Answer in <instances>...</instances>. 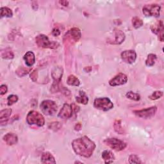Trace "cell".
I'll use <instances>...</instances> for the list:
<instances>
[{"mask_svg":"<svg viewBox=\"0 0 164 164\" xmlns=\"http://www.w3.org/2000/svg\"><path fill=\"white\" fill-rule=\"evenodd\" d=\"M13 16V12L12 10L8 7H2L1 8V17H11Z\"/></svg>","mask_w":164,"mask_h":164,"instance_id":"obj_23","label":"cell"},{"mask_svg":"<svg viewBox=\"0 0 164 164\" xmlns=\"http://www.w3.org/2000/svg\"><path fill=\"white\" fill-rule=\"evenodd\" d=\"M59 3L60 4H61L62 5H63L64 7H67L69 5V2L67 1H60Z\"/></svg>","mask_w":164,"mask_h":164,"instance_id":"obj_39","label":"cell"},{"mask_svg":"<svg viewBox=\"0 0 164 164\" xmlns=\"http://www.w3.org/2000/svg\"><path fill=\"white\" fill-rule=\"evenodd\" d=\"M115 32H116L115 34L116 36H115V41L114 43L116 44H120L125 40V35L121 30H116Z\"/></svg>","mask_w":164,"mask_h":164,"instance_id":"obj_19","label":"cell"},{"mask_svg":"<svg viewBox=\"0 0 164 164\" xmlns=\"http://www.w3.org/2000/svg\"><path fill=\"white\" fill-rule=\"evenodd\" d=\"M163 96V92L162 91H155L153 93L149 96V99L151 100H156L159 98H160Z\"/></svg>","mask_w":164,"mask_h":164,"instance_id":"obj_29","label":"cell"},{"mask_svg":"<svg viewBox=\"0 0 164 164\" xmlns=\"http://www.w3.org/2000/svg\"><path fill=\"white\" fill-rule=\"evenodd\" d=\"M52 34L55 37H57V36L60 35V30L58 28H54L52 31Z\"/></svg>","mask_w":164,"mask_h":164,"instance_id":"obj_34","label":"cell"},{"mask_svg":"<svg viewBox=\"0 0 164 164\" xmlns=\"http://www.w3.org/2000/svg\"><path fill=\"white\" fill-rule=\"evenodd\" d=\"M2 56L3 58L12 59L14 57V55L12 51V50H10V49H6L5 51H2Z\"/></svg>","mask_w":164,"mask_h":164,"instance_id":"obj_27","label":"cell"},{"mask_svg":"<svg viewBox=\"0 0 164 164\" xmlns=\"http://www.w3.org/2000/svg\"><path fill=\"white\" fill-rule=\"evenodd\" d=\"M35 42L37 46L43 48L56 49L59 46V44L55 41H50L49 38L43 34H40L35 38Z\"/></svg>","mask_w":164,"mask_h":164,"instance_id":"obj_3","label":"cell"},{"mask_svg":"<svg viewBox=\"0 0 164 164\" xmlns=\"http://www.w3.org/2000/svg\"><path fill=\"white\" fill-rule=\"evenodd\" d=\"M76 100L78 103L83 105H87L89 102V98L84 91H80L79 96L76 98Z\"/></svg>","mask_w":164,"mask_h":164,"instance_id":"obj_20","label":"cell"},{"mask_svg":"<svg viewBox=\"0 0 164 164\" xmlns=\"http://www.w3.org/2000/svg\"><path fill=\"white\" fill-rule=\"evenodd\" d=\"M3 140L6 142L7 144L12 146L17 142V136L13 133H8L3 137Z\"/></svg>","mask_w":164,"mask_h":164,"instance_id":"obj_15","label":"cell"},{"mask_svg":"<svg viewBox=\"0 0 164 164\" xmlns=\"http://www.w3.org/2000/svg\"><path fill=\"white\" fill-rule=\"evenodd\" d=\"M81 122H78L77 123V124L75 125V130H76V131H80L81 129Z\"/></svg>","mask_w":164,"mask_h":164,"instance_id":"obj_38","label":"cell"},{"mask_svg":"<svg viewBox=\"0 0 164 164\" xmlns=\"http://www.w3.org/2000/svg\"><path fill=\"white\" fill-rule=\"evenodd\" d=\"M18 71H20V73L19 75H18L19 76H21V73H23L24 75H26V74L28 73V70H27V69H25V68H23V71H22V67L19 68V69H18Z\"/></svg>","mask_w":164,"mask_h":164,"instance_id":"obj_35","label":"cell"},{"mask_svg":"<svg viewBox=\"0 0 164 164\" xmlns=\"http://www.w3.org/2000/svg\"><path fill=\"white\" fill-rule=\"evenodd\" d=\"M72 146L77 155L85 158L90 157L96 148L95 143L87 136L74 140Z\"/></svg>","mask_w":164,"mask_h":164,"instance_id":"obj_1","label":"cell"},{"mask_svg":"<svg viewBox=\"0 0 164 164\" xmlns=\"http://www.w3.org/2000/svg\"><path fill=\"white\" fill-rule=\"evenodd\" d=\"M114 127L115 131L117 133H119V134H124L125 133V130L121 126V121L120 120H117L115 121Z\"/></svg>","mask_w":164,"mask_h":164,"instance_id":"obj_25","label":"cell"},{"mask_svg":"<svg viewBox=\"0 0 164 164\" xmlns=\"http://www.w3.org/2000/svg\"><path fill=\"white\" fill-rule=\"evenodd\" d=\"M67 83L69 85L76 86V87L79 86L80 84V80L75 75L69 76V77L67 78Z\"/></svg>","mask_w":164,"mask_h":164,"instance_id":"obj_21","label":"cell"},{"mask_svg":"<svg viewBox=\"0 0 164 164\" xmlns=\"http://www.w3.org/2000/svg\"><path fill=\"white\" fill-rule=\"evenodd\" d=\"M30 78L33 80V81H36L37 80V71H34L33 73L30 75Z\"/></svg>","mask_w":164,"mask_h":164,"instance_id":"obj_36","label":"cell"},{"mask_svg":"<svg viewBox=\"0 0 164 164\" xmlns=\"http://www.w3.org/2000/svg\"><path fill=\"white\" fill-rule=\"evenodd\" d=\"M104 142L107 146H108L111 149H114L116 151H120L123 149H125L126 147V144L117 139L116 138H108L104 140Z\"/></svg>","mask_w":164,"mask_h":164,"instance_id":"obj_6","label":"cell"},{"mask_svg":"<svg viewBox=\"0 0 164 164\" xmlns=\"http://www.w3.org/2000/svg\"><path fill=\"white\" fill-rule=\"evenodd\" d=\"M127 81H128V77L126 75L123 73H119L114 78H113L109 81V84L110 86L115 87V86L124 85Z\"/></svg>","mask_w":164,"mask_h":164,"instance_id":"obj_10","label":"cell"},{"mask_svg":"<svg viewBox=\"0 0 164 164\" xmlns=\"http://www.w3.org/2000/svg\"><path fill=\"white\" fill-rule=\"evenodd\" d=\"M60 126H61V125L60 124V122H53L49 123L48 127H49V129L57 131V130L60 129Z\"/></svg>","mask_w":164,"mask_h":164,"instance_id":"obj_32","label":"cell"},{"mask_svg":"<svg viewBox=\"0 0 164 164\" xmlns=\"http://www.w3.org/2000/svg\"><path fill=\"white\" fill-rule=\"evenodd\" d=\"M121 58L126 63L132 64L137 58V54L135 51L133 50H126L122 52Z\"/></svg>","mask_w":164,"mask_h":164,"instance_id":"obj_11","label":"cell"},{"mask_svg":"<svg viewBox=\"0 0 164 164\" xmlns=\"http://www.w3.org/2000/svg\"><path fill=\"white\" fill-rule=\"evenodd\" d=\"M11 113H12V109L10 108L2 110L0 112V119H1V121L5 119V121H7L8 119V117L10 116V115H11Z\"/></svg>","mask_w":164,"mask_h":164,"instance_id":"obj_22","label":"cell"},{"mask_svg":"<svg viewBox=\"0 0 164 164\" xmlns=\"http://www.w3.org/2000/svg\"><path fill=\"white\" fill-rule=\"evenodd\" d=\"M71 107H72V109H73V111H74L75 112H78L79 110H80V107L78 106H77L76 104L73 103V105H71Z\"/></svg>","mask_w":164,"mask_h":164,"instance_id":"obj_37","label":"cell"},{"mask_svg":"<svg viewBox=\"0 0 164 164\" xmlns=\"http://www.w3.org/2000/svg\"><path fill=\"white\" fill-rule=\"evenodd\" d=\"M157 111V107H151L148 108L142 109L140 110H135L133 111V113L139 117L148 119L155 116Z\"/></svg>","mask_w":164,"mask_h":164,"instance_id":"obj_9","label":"cell"},{"mask_svg":"<svg viewBox=\"0 0 164 164\" xmlns=\"http://www.w3.org/2000/svg\"><path fill=\"white\" fill-rule=\"evenodd\" d=\"M94 106L96 108L102 111H108L114 107L113 102L108 98H96L94 102Z\"/></svg>","mask_w":164,"mask_h":164,"instance_id":"obj_5","label":"cell"},{"mask_svg":"<svg viewBox=\"0 0 164 164\" xmlns=\"http://www.w3.org/2000/svg\"><path fill=\"white\" fill-rule=\"evenodd\" d=\"M41 162L43 163H56L54 157L49 152L43 153L41 156Z\"/></svg>","mask_w":164,"mask_h":164,"instance_id":"obj_17","label":"cell"},{"mask_svg":"<svg viewBox=\"0 0 164 164\" xmlns=\"http://www.w3.org/2000/svg\"><path fill=\"white\" fill-rule=\"evenodd\" d=\"M132 25L135 28H139L143 25L142 20L137 17H134L132 19Z\"/></svg>","mask_w":164,"mask_h":164,"instance_id":"obj_28","label":"cell"},{"mask_svg":"<svg viewBox=\"0 0 164 164\" xmlns=\"http://www.w3.org/2000/svg\"><path fill=\"white\" fill-rule=\"evenodd\" d=\"M8 90L7 86L5 85H2L0 87V94L1 95H4L7 93V92Z\"/></svg>","mask_w":164,"mask_h":164,"instance_id":"obj_33","label":"cell"},{"mask_svg":"<svg viewBox=\"0 0 164 164\" xmlns=\"http://www.w3.org/2000/svg\"><path fill=\"white\" fill-rule=\"evenodd\" d=\"M26 121L29 125H34L38 126H43L45 123V120L43 115L35 110L29 112L26 117Z\"/></svg>","mask_w":164,"mask_h":164,"instance_id":"obj_2","label":"cell"},{"mask_svg":"<svg viewBox=\"0 0 164 164\" xmlns=\"http://www.w3.org/2000/svg\"><path fill=\"white\" fill-rule=\"evenodd\" d=\"M152 32L159 36L161 42L163 41V25L162 20H159L156 24L151 26Z\"/></svg>","mask_w":164,"mask_h":164,"instance_id":"obj_13","label":"cell"},{"mask_svg":"<svg viewBox=\"0 0 164 164\" xmlns=\"http://www.w3.org/2000/svg\"><path fill=\"white\" fill-rule=\"evenodd\" d=\"M157 60V55L155 54H149L146 60V64L147 66L151 67L155 64Z\"/></svg>","mask_w":164,"mask_h":164,"instance_id":"obj_24","label":"cell"},{"mask_svg":"<svg viewBox=\"0 0 164 164\" xmlns=\"http://www.w3.org/2000/svg\"><path fill=\"white\" fill-rule=\"evenodd\" d=\"M102 158L103 159L105 163H111L114 162L115 159V157L114 155V154H113L110 151L106 150L102 153Z\"/></svg>","mask_w":164,"mask_h":164,"instance_id":"obj_18","label":"cell"},{"mask_svg":"<svg viewBox=\"0 0 164 164\" xmlns=\"http://www.w3.org/2000/svg\"><path fill=\"white\" fill-rule=\"evenodd\" d=\"M81 31L78 28H73L69 30L68 32L66 34L64 39V43H76L80 40L81 38Z\"/></svg>","mask_w":164,"mask_h":164,"instance_id":"obj_8","label":"cell"},{"mask_svg":"<svg viewBox=\"0 0 164 164\" xmlns=\"http://www.w3.org/2000/svg\"><path fill=\"white\" fill-rule=\"evenodd\" d=\"M40 110L47 116H53L57 111L56 102L52 100H44L40 104Z\"/></svg>","mask_w":164,"mask_h":164,"instance_id":"obj_4","label":"cell"},{"mask_svg":"<svg viewBox=\"0 0 164 164\" xmlns=\"http://www.w3.org/2000/svg\"><path fill=\"white\" fill-rule=\"evenodd\" d=\"M129 163H142V162L140 160L139 158L135 155H131L129 157Z\"/></svg>","mask_w":164,"mask_h":164,"instance_id":"obj_31","label":"cell"},{"mask_svg":"<svg viewBox=\"0 0 164 164\" xmlns=\"http://www.w3.org/2000/svg\"><path fill=\"white\" fill-rule=\"evenodd\" d=\"M18 101V96L16 95H10L8 97V105L10 106L14 104Z\"/></svg>","mask_w":164,"mask_h":164,"instance_id":"obj_30","label":"cell"},{"mask_svg":"<svg viewBox=\"0 0 164 164\" xmlns=\"http://www.w3.org/2000/svg\"><path fill=\"white\" fill-rule=\"evenodd\" d=\"M23 58L25 61L26 64L28 67L32 66L35 64V57L32 51H28V52L24 55Z\"/></svg>","mask_w":164,"mask_h":164,"instance_id":"obj_16","label":"cell"},{"mask_svg":"<svg viewBox=\"0 0 164 164\" xmlns=\"http://www.w3.org/2000/svg\"><path fill=\"white\" fill-rule=\"evenodd\" d=\"M64 69L61 66L55 67L51 71V76L54 80V83L59 84L63 75Z\"/></svg>","mask_w":164,"mask_h":164,"instance_id":"obj_14","label":"cell"},{"mask_svg":"<svg viewBox=\"0 0 164 164\" xmlns=\"http://www.w3.org/2000/svg\"><path fill=\"white\" fill-rule=\"evenodd\" d=\"M72 114H73V109H72L71 106L69 104L65 103L59 112L58 117L61 119H66L70 118L72 116Z\"/></svg>","mask_w":164,"mask_h":164,"instance_id":"obj_12","label":"cell"},{"mask_svg":"<svg viewBox=\"0 0 164 164\" xmlns=\"http://www.w3.org/2000/svg\"><path fill=\"white\" fill-rule=\"evenodd\" d=\"M160 6L158 4H148L142 8L143 14L147 17H158L160 14Z\"/></svg>","mask_w":164,"mask_h":164,"instance_id":"obj_7","label":"cell"},{"mask_svg":"<svg viewBox=\"0 0 164 164\" xmlns=\"http://www.w3.org/2000/svg\"><path fill=\"white\" fill-rule=\"evenodd\" d=\"M126 96L128 99H130L133 101H138L140 99V96L139 94L135 93V92H131V91L128 92L126 94Z\"/></svg>","mask_w":164,"mask_h":164,"instance_id":"obj_26","label":"cell"}]
</instances>
